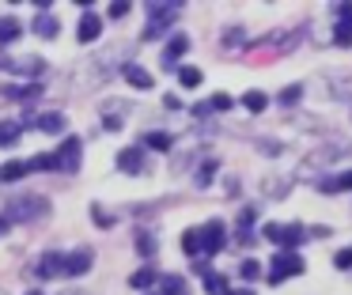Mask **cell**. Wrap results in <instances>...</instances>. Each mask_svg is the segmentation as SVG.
Wrapping results in <instances>:
<instances>
[{
    "instance_id": "cell-1",
    "label": "cell",
    "mask_w": 352,
    "mask_h": 295,
    "mask_svg": "<svg viewBox=\"0 0 352 295\" xmlns=\"http://www.w3.org/2000/svg\"><path fill=\"white\" fill-rule=\"evenodd\" d=\"M50 212V201L38 193H27V197H16V201L8 204V212H4V219H12V223H27V219H38Z\"/></svg>"
},
{
    "instance_id": "cell-2",
    "label": "cell",
    "mask_w": 352,
    "mask_h": 295,
    "mask_svg": "<svg viewBox=\"0 0 352 295\" xmlns=\"http://www.w3.org/2000/svg\"><path fill=\"white\" fill-rule=\"evenodd\" d=\"M307 227H299V223H269L265 227V239H273L280 250H296L299 242H307Z\"/></svg>"
},
{
    "instance_id": "cell-3",
    "label": "cell",
    "mask_w": 352,
    "mask_h": 295,
    "mask_svg": "<svg viewBox=\"0 0 352 295\" xmlns=\"http://www.w3.org/2000/svg\"><path fill=\"white\" fill-rule=\"evenodd\" d=\"M299 272H303V257H299L296 250H280V254L273 257V269H269V284H280V280L299 276Z\"/></svg>"
},
{
    "instance_id": "cell-4",
    "label": "cell",
    "mask_w": 352,
    "mask_h": 295,
    "mask_svg": "<svg viewBox=\"0 0 352 295\" xmlns=\"http://www.w3.org/2000/svg\"><path fill=\"white\" fill-rule=\"evenodd\" d=\"M80 155H84V144H80V136H65L61 148L54 151V171H76V166H80Z\"/></svg>"
},
{
    "instance_id": "cell-5",
    "label": "cell",
    "mask_w": 352,
    "mask_h": 295,
    "mask_svg": "<svg viewBox=\"0 0 352 295\" xmlns=\"http://www.w3.org/2000/svg\"><path fill=\"white\" fill-rule=\"evenodd\" d=\"M223 239H228V234H223V223H220V219H212V223L201 227V250H205V257L220 254Z\"/></svg>"
},
{
    "instance_id": "cell-6",
    "label": "cell",
    "mask_w": 352,
    "mask_h": 295,
    "mask_svg": "<svg viewBox=\"0 0 352 295\" xmlns=\"http://www.w3.org/2000/svg\"><path fill=\"white\" fill-rule=\"evenodd\" d=\"M91 269V250H76V254H65V276H84Z\"/></svg>"
},
{
    "instance_id": "cell-7",
    "label": "cell",
    "mask_w": 352,
    "mask_h": 295,
    "mask_svg": "<svg viewBox=\"0 0 352 295\" xmlns=\"http://www.w3.org/2000/svg\"><path fill=\"white\" fill-rule=\"evenodd\" d=\"M38 276H65V254H42V261H34Z\"/></svg>"
},
{
    "instance_id": "cell-8",
    "label": "cell",
    "mask_w": 352,
    "mask_h": 295,
    "mask_svg": "<svg viewBox=\"0 0 352 295\" xmlns=\"http://www.w3.org/2000/svg\"><path fill=\"white\" fill-rule=\"evenodd\" d=\"M333 45H352V4L341 8V23L333 30Z\"/></svg>"
},
{
    "instance_id": "cell-9",
    "label": "cell",
    "mask_w": 352,
    "mask_h": 295,
    "mask_svg": "<svg viewBox=\"0 0 352 295\" xmlns=\"http://www.w3.org/2000/svg\"><path fill=\"white\" fill-rule=\"evenodd\" d=\"M99 30H102V15H95V12H87L84 19H80V42H95L99 38Z\"/></svg>"
},
{
    "instance_id": "cell-10",
    "label": "cell",
    "mask_w": 352,
    "mask_h": 295,
    "mask_svg": "<svg viewBox=\"0 0 352 295\" xmlns=\"http://www.w3.org/2000/svg\"><path fill=\"white\" fill-rule=\"evenodd\" d=\"M186 50H190V38H186V34H175V38L167 42V50H163V65H175V61L182 57Z\"/></svg>"
},
{
    "instance_id": "cell-11",
    "label": "cell",
    "mask_w": 352,
    "mask_h": 295,
    "mask_svg": "<svg viewBox=\"0 0 352 295\" xmlns=\"http://www.w3.org/2000/svg\"><path fill=\"white\" fill-rule=\"evenodd\" d=\"M155 284H160V272L155 269H137L129 276V287H137V292H148V287H155Z\"/></svg>"
},
{
    "instance_id": "cell-12",
    "label": "cell",
    "mask_w": 352,
    "mask_h": 295,
    "mask_svg": "<svg viewBox=\"0 0 352 295\" xmlns=\"http://www.w3.org/2000/svg\"><path fill=\"white\" fill-rule=\"evenodd\" d=\"M118 166H122L125 174H140V151L137 148H122L118 151Z\"/></svg>"
},
{
    "instance_id": "cell-13",
    "label": "cell",
    "mask_w": 352,
    "mask_h": 295,
    "mask_svg": "<svg viewBox=\"0 0 352 295\" xmlns=\"http://www.w3.org/2000/svg\"><path fill=\"white\" fill-rule=\"evenodd\" d=\"M155 295H190V287H186L182 276H175V272H170V276L160 280V292H155Z\"/></svg>"
},
{
    "instance_id": "cell-14",
    "label": "cell",
    "mask_w": 352,
    "mask_h": 295,
    "mask_svg": "<svg viewBox=\"0 0 352 295\" xmlns=\"http://www.w3.org/2000/svg\"><path fill=\"white\" fill-rule=\"evenodd\" d=\"M201 276H205V287H208L212 295H228V292H231V287H228V276H223V272H212V269H205Z\"/></svg>"
},
{
    "instance_id": "cell-15",
    "label": "cell",
    "mask_w": 352,
    "mask_h": 295,
    "mask_svg": "<svg viewBox=\"0 0 352 295\" xmlns=\"http://www.w3.org/2000/svg\"><path fill=\"white\" fill-rule=\"evenodd\" d=\"M19 133H23V121H0V148L16 144Z\"/></svg>"
},
{
    "instance_id": "cell-16",
    "label": "cell",
    "mask_w": 352,
    "mask_h": 295,
    "mask_svg": "<svg viewBox=\"0 0 352 295\" xmlns=\"http://www.w3.org/2000/svg\"><path fill=\"white\" fill-rule=\"evenodd\" d=\"M182 250L190 257H205V250H201V227H193V231L182 234Z\"/></svg>"
},
{
    "instance_id": "cell-17",
    "label": "cell",
    "mask_w": 352,
    "mask_h": 295,
    "mask_svg": "<svg viewBox=\"0 0 352 295\" xmlns=\"http://www.w3.org/2000/svg\"><path fill=\"white\" fill-rule=\"evenodd\" d=\"M125 80H129L133 87H140V91H148V87H152V76H148L140 65H129V68H125Z\"/></svg>"
},
{
    "instance_id": "cell-18",
    "label": "cell",
    "mask_w": 352,
    "mask_h": 295,
    "mask_svg": "<svg viewBox=\"0 0 352 295\" xmlns=\"http://www.w3.org/2000/svg\"><path fill=\"white\" fill-rule=\"evenodd\" d=\"M23 174H31V163H4L0 166V182H16Z\"/></svg>"
},
{
    "instance_id": "cell-19",
    "label": "cell",
    "mask_w": 352,
    "mask_h": 295,
    "mask_svg": "<svg viewBox=\"0 0 352 295\" xmlns=\"http://www.w3.org/2000/svg\"><path fill=\"white\" fill-rule=\"evenodd\" d=\"M34 34L54 38L57 34V19H54V15H46V12H38V19H34Z\"/></svg>"
},
{
    "instance_id": "cell-20",
    "label": "cell",
    "mask_w": 352,
    "mask_h": 295,
    "mask_svg": "<svg viewBox=\"0 0 352 295\" xmlns=\"http://www.w3.org/2000/svg\"><path fill=\"white\" fill-rule=\"evenodd\" d=\"M38 129H46V133H57V129H65V118L61 113H38V118H31Z\"/></svg>"
},
{
    "instance_id": "cell-21",
    "label": "cell",
    "mask_w": 352,
    "mask_h": 295,
    "mask_svg": "<svg viewBox=\"0 0 352 295\" xmlns=\"http://www.w3.org/2000/svg\"><path fill=\"white\" fill-rule=\"evenodd\" d=\"M201 80H205V72H201V68H178V83H182V87H201Z\"/></svg>"
},
{
    "instance_id": "cell-22",
    "label": "cell",
    "mask_w": 352,
    "mask_h": 295,
    "mask_svg": "<svg viewBox=\"0 0 352 295\" xmlns=\"http://www.w3.org/2000/svg\"><path fill=\"white\" fill-rule=\"evenodd\" d=\"M265 102H269L265 91H246V95H243V106H246L250 113H261V110H265Z\"/></svg>"
},
{
    "instance_id": "cell-23",
    "label": "cell",
    "mask_w": 352,
    "mask_h": 295,
    "mask_svg": "<svg viewBox=\"0 0 352 295\" xmlns=\"http://www.w3.org/2000/svg\"><path fill=\"white\" fill-rule=\"evenodd\" d=\"M322 189H326V193H337V189H352V171H344V174H337V178L322 182Z\"/></svg>"
},
{
    "instance_id": "cell-24",
    "label": "cell",
    "mask_w": 352,
    "mask_h": 295,
    "mask_svg": "<svg viewBox=\"0 0 352 295\" xmlns=\"http://www.w3.org/2000/svg\"><path fill=\"white\" fill-rule=\"evenodd\" d=\"M19 30H23V27H19L16 19H0V42H16Z\"/></svg>"
},
{
    "instance_id": "cell-25",
    "label": "cell",
    "mask_w": 352,
    "mask_h": 295,
    "mask_svg": "<svg viewBox=\"0 0 352 295\" xmlns=\"http://www.w3.org/2000/svg\"><path fill=\"white\" fill-rule=\"evenodd\" d=\"M38 83H31V87H4V98H34L38 95Z\"/></svg>"
},
{
    "instance_id": "cell-26",
    "label": "cell",
    "mask_w": 352,
    "mask_h": 295,
    "mask_svg": "<svg viewBox=\"0 0 352 295\" xmlns=\"http://www.w3.org/2000/svg\"><path fill=\"white\" fill-rule=\"evenodd\" d=\"M201 110H231V95H223V91H220V95H212Z\"/></svg>"
},
{
    "instance_id": "cell-27",
    "label": "cell",
    "mask_w": 352,
    "mask_h": 295,
    "mask_svg": "<svg viewBox=\"0 0 352 295\" xmlns=\"http://www.w3.org/2000/svg\"><path fill=\"white\" fill-rule=\"evenodd\" d=\"M148 148L167 151V148H170V136H167V133H148Z\"/></svg>"
},
{
    "instance_id": "cell-28",
    "label": "cell",
    "mask_w": 352,
    "mask_h": 295,
    "mask_svg": "<svg viewBox=\"0 0 352 295\" xmlns=\"http://www.w3.org/2000/svg\"><path fill=\"white\" fill-rule=\"evenodd\" d=\"M299 95H303V87H288V91H280V106H292V102H299Z\"/></svg>"
},
{
    "instance_id": "cell-29",
    "label": "cell",
    "mask_w": 352,
    "mask_h": 295,
    "mask_svg": "<svg viewBox=\"0 0 352 295\" xmlns=\"http://www.w3.org/2000/svg\"><path fill=\"white\" fill-rule=\"evenodd\" d=\"M239 272H243L246 280H258L261 276V265L258 261H243V269H239Z\"/></svg>"
},
{
    "instance_id": "cell-30",
    "label": "cell",
    "mask_w": 352,
    "mask_h": 295,
    "mask_svg": "<svg viewBox=\"0 0 352 295\" xmlns=\"http://www.w3.org/2000/svg\"><path fill=\"white\" fill-rule=\"evenodd\" d=\"M140 254H144V257L155 254V242H152V234H148V231H140Z\"/></svg>"
},
{
    "instance_id": "cell-31",
    "label": "cell",
    "mask_w": 352,
    "mask_h": 295,
    "mask_svg": "<svg viewBox=\"0 0 352 295\" xmlns=\"http://www.w3.org/2000/svg\"><path fill=\"white\" fill-rule=\"evenodd\" d=\"M333 265L337 269H352V250H341V254L333 257Z\"/></svg>"
},
{
    "instance_id": "cell-32",
    "label": "cell",
    "mask_w": 352,
    "mask_h": 295,
    "mask_svg": "<svg viewBox=\"0 0 352 295\" xmlns=\"http://www.w3.org/2000/svg\"><path fill=\"white\" fill-rule=\"evenodd\" d=\"M212 174H216V163H212V159H208V163H205V171H201V186H208V182H212Z\"/></svg>"
},
{
    "instance_id": "cell-33",
    "label": "cell",
    "mask_w": 352,
    "mask_h": 295,
    "mask_svg": "<svg viewBox=\"0 0 352 295\" xmlns=\"http://www.w3.org/2000/svg\"><path fill=\"white\" fill-rule=\"evenodd\" d=\"M91 216L99 219L102 227H110V223H114V216H110V212H102V208H91Z\"/></svg>"
},
{
    "instance_id": "cell-34",
    "label": "cell",
    "mask_w": 352,
    "mask_h": 295,
    "mask_svg": "<svg viewBox=\"0 0 352 295\" xmlns=\"http://www.w3.org/2000/svg\"><path fill=\"white\" fill-rule=\"evenodd\" d=\"M110 15H114V19H122V15H129V4H122V0H118V4H110Z\"/></svg>"
},
{
    "instance_id": "cell-35",
    "label": "cell",
    "mask_w": 352,
    "mask_h": 295,
    "mask_svg": "<svg viewBox=\"0 0 352 295\" xmlns=\"http://www.w3.org/2000/svg\"><path fill=\"white\" fill-rule=\"evenodd\" d=\"M228 295H254V287H231Z\"/></svg>"
},
{
    "instance_id": "cell-36",
    "label": "cell",
    "mask_w": 352,
    "mask_h": 295,
    "mask_svg": "<svg viewBox=\"0 0 352 295\" xmlns=\"http://www.w3.org/2000/svg\"><path fill=\"white\" fill-rule=\"evenodd\" d=\"M27 295H42V292H27Z\"/></svg>"
}]
</instances>
